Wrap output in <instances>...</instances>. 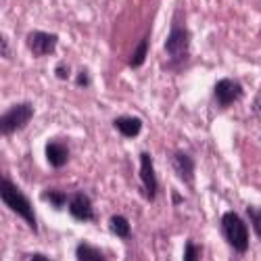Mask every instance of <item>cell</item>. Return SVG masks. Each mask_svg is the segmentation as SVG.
<instances>
[{"instance_id": "obj_3", "label": "cell", "mask_w": 261, "mask_h": 261, "mask_svg": "<svg viewBox=\"0 0 261 261\" xmlns=\"http://www.w3.org/2000/svg\"><path fill=\"white\" fill-rule=\"evenodd\" d=\"M32 117H34V107L30 102L13 105L11 109H7V111L3 113V119H0V132L13 134V132H17V129L25 127Z\"/></svg>"}, {"instance_id": "obj_16", "label": "cell", "mask_w": 261, "mask_h": 261, "mask_svg": "<svg viewBox=\"0 0 261 261\" xmlns=\"http://www.w3.org/2000/svg\"><path fill=\"white\" fill-rule=\"evenodd\" d=\"M184 261H199V247L192 241H186L184 247Z\"/></svg>"}, {"instance_id": "obj_2", "label": "cell", "mask_w": 261, "mask_h": 261, "mask_svg": "<svg viewBox=\"0 0 261 261\" xmlns=\"http://www.w3.org/2000/svg\"><path fill=\"white\" fill-rule=\"evenodd\" d=\"M222 230H224L228 243L232 245L234 251L245 253L249 249V232H247V226H245V222L234 211L224 213V217H222Z\"/></svg>"}, {"instance_id": "obj_4", "label": "cell", "mask_w": 261, "mask_h": 261, "mask_svg": "<svg viewBox=\"0 0 261 261\" xmlns=\"http://www.w3.org/2000/svg\"><path fill=\"white\" fill-rule=\"evenodd\" d=\"M188 44H190V36L186 32V28L182 25H176L169 36H167V42H165V50L171 59L176 61H184L186 55H188Z\"/></svg>"}, {"instance_id": "obj_18", "label": "cell", "mask_w": 261, "mask_h": 261, "mask_svg": "<svg viewBox=\"0 0 261 261\" xmlns=\"http://www.w3.org/2000/svg\"><path fill=\"white\" fill-rule=\"evenodd\" d=\"M77 84H80V86H88V84H90V75L86 73V71H82V73L77 75Z\"/></svg>"}, {"instance_id": "obj_11", "label": "cell", "mask_w": 261, "mask_h": 261, "mask_svg": "<svg viewBox=\"0 0 261 261\" xmlns=\"http://www.w3.org/2000/svg\"><path fill=\"white\" fill-rule=\"evenodd\" d=\"M113 125L117 127V132H121L125 138H134L140 134L142 129V121L138 117H117L113 121Z\"/></svg>"}, {"instance_id": "obj_1", "label": "cell", "mask_w": 261, "mask_h": 261, "mask_svg": "<svg viewBox=\"0 0 261 261\" xmlns=\"http://www.w3.org/2000/svg\"><path fill=\"white\" fill-rule=\"evenodd\" d=\"M0 197H3V203L7 207H11L17 215L23 217V220L32 226V230H38L36 228V215H34V209H32L30 201L25 199V194L7 178H3V182H0Z\"/></svg>"}, {"instance_id": "obj_5", "label": "cell", "mask_w": 261, "mask_h": 261, "mask_svg": "<svg viewBox=\"0 0 261 261\" xmlns=\"http://www.w3.org/2000/svg\"><path fill=\"white\" fill-rule=\"evenodd\" d=\"M57 36L46 34V32H32L28 36V48L32 50L34 57H46L57 50Z\"/></svg>"}, {"instance_id": "obj_15", "label": "cell", "mask_w": 261, "mask_h": 261, "mask_svg": "<svg viewBox=\"0 0 261 261\" xmlns=\"http://www.w3.org/2000/svg\"><path fill=\"white\" fill-rule=\"evenodd\" d=\"M247 213H249V217H251V222H253V226H255V232H257V236L261 238V209L259 207H249L247 209Z\"/></svg>"}, {"instance_id": "obj_8", "label": "cell", "mask_w": 261, "mask_h": 261, "mask_svg": "<svg viewBox=\"0 0 261 261\" xmlns=\"http://www.w3.org/2000/svg\"><path fill=\"white\" fill-rule=\"evenodd\" d=\"M69 213L75 217L77 222H88V220H92V217H94L92 203H90V199L86 197L84 192L71 194V199H69Z\"/></svg>"}, {"instance_id": "obj_7", "label": "cell", "mask_w": 261, "mask_h": 261, "mask_svg": "<svg viewBox=\"0 0 261 261\" xmlns=\"http://www.w3.org/2000/svg\"><path fill=\"white\" fill-rule=\"evenodd\" d=\"M140 180L144 184L146 197L148 199H155V194H157V178H155L153 159H150L148 153H142L140 155Z\"/></svg>"}, {"instance_id": "obj_13", "label": "cell", "mask_w": 261, "mask_h": 261, "mask_svg": "<svg viewBox=\"0 0 261 261\" xmlns=\"http://www.w3.org/2000/svg\"><path fill=\"white\" fill-rule=\"evenodd\" d=\"M111 230H113V234L119 236V238H129V234H132L129 222L125 220L123 215H113V217H111Z\"/></svg>"}, {"instance_id": "obj_6", "label": "cell", "mask_w": 261, "mask_h": 261, "mask_svg": "<svg viewBox=\"0 0 261 261\" xmlns=\"http://www.w3.org/2000/svg\"><path fill=\"white\" fill-rule=\"evenodd\" d=\"M243 94V86L234 82V80H220L215 84V98L222 107H230L236 98H241Z\"/></svg>"}, {"instance_id": "obj_17", "label": "cell", "mask_w": 261, "mask_h": 261, "mask_svg": "<svg viewBox=\"0 0 261 261\" xmlns=\"http://www.w3.org/2000/svg\"><path fill=\"white\" fill-rule=\"evenodd\" d=\"M46 199L55 205V207H61L65 203V194L63 192H46Z\"/></svg>"}, {"instance_id": "obj_19", "label": "cell", "mask_w": 261, "mask_h": 261, "mask_svg": "<svg viewBox=\"0 0 261 261\" xmlns=\"http://www.w3.org/2000/svg\"><path fill=\"white\" fill-rule=\"evenodd\" d=\"M57 75H59L61 80H65V77H67V69H65V67H59V69H57Z\"/></svg>"}, {"instance_id": "obj_9", "label": "cell", "mask_w": 261, "mask_h": 261, "mask_svg": "<svg viewBox=\"0 0 261 261\" xmlns=\"http://www.w3.org/2000/svg\"><path fill=\"white\" fill-rule=\"evenodd\" d=\"M173 169H176V173L180 176V180L184 184H192V176H194V161L190 155L182 153V150H178L176 155H173Z\"/></svg>"}, {"instance_id": "obj_14", "label": "cell", "mask_w": 261, "mask_h": 261, "mask_svg": "<svg viewBox=\"0 0 261 261\" xmlns=\"http://www.w3.org/2000/svg\"><path fill=\"white\" fill-rule=\"evenodd\" d=\"M146 50H148V36H144V38L140 40V44H138V48H136V53H134V57H132V67H140V65L144 63Z\"/></svg>"}, {"instance_id": "obj_10", "label": "cell", "mask_w": 261, "mask_h": 261, "mask_svg": "<svg viewBox=\"0 0 261 261\" xmlns=\"http://www.w3.org/2000/svg\"><path fill=\"white\" fill-rule=\"evenodd\" d=\"M46 159L53 167H63L65 163L69 161V148L61 144V142H48L46 144Z\"/></svg>"}, {"instance_id": "obj_12", "label": "cell", "mask_w": 261, "mask_h": 261, "mask_svg": "<svg viewBox=\"0 0 261 261\" xmlns=\"http://www.w3.org/2000/svg\"><path fill=\"white\" fill-rule=\"evenodd\" d=\"M75 257H77V261H107V257H105L96 247L86 245V243H82V245L77 247Z\"/></svg>"}, {"instance_id": "obj_20", "label": "cell", "mask_w": 261, "mask_h": 261, "mask_svg": "<svg viewBox=\"0 0 261 261\" xmlns=\"http://www.w3.org/2000/svg\"><path fill=\"white\" fill-rule=\"evenodd\" d=\"M32 261H50L48 257H44V255H34L32 257Z\"/></svg>"}]
</instances>
